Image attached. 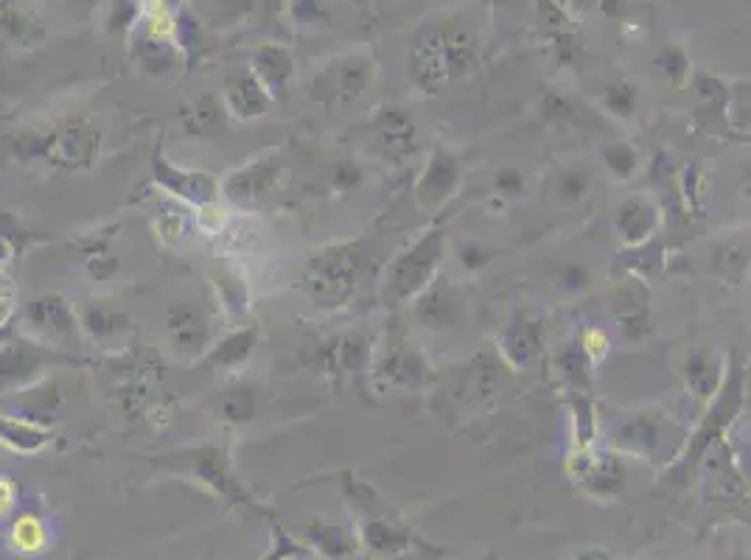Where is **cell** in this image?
Returning <instances> with one entry per match:
<instances>
[{
    "instance_id": "1",
    "label": "cell",
    "mask_w": 751,
    "mask_h": 560,
    "mask_svg": "<svg viewBox=\"0 0 751 560\" xmlns=\"http://www.w3.org/2000/svg\"><path fill=\"white\" fill-rule=\"evenodd\" d=\"M23 325L34 342L52 347V351L68 353L84 345V328L77 311L70 309L68 300L59 295H43L26 302L23 309Z\"/></svg>"
},
{
    "instance_id": "2",
    "label": "cell",
    "mask_w": 751,
    "mask_h": 560,
    "mask_svg": "<svg viewBox=\"0 0 751 560\" xmlns=\"http://www.w3.org/2000/svg\"><path fill=\"white\" fill-rule=\"evenodd\" d=\"M152 174L158 188H163L171 199H180L185 202V205L203 208L208 202L219 199V183H216L214 176L205 174V171L180 169V165H174L171 160H166L163 149L155 151Z\"/></svg>"
},
{
    "instance_id": "3",
    "label": "cell",
    "mask_w": 751,
    "mask_h": 560,
    "mask_svg": "<svg viewBox=\"0 0 751 560\" xmlns=\"http://www.w3.org/2000/svg\"><path fill=\"white\" fill-rule=\"evenodd\" d=\"M278 174V155H264V158H255L247 165H239L236 171H230V174L221 180L219 194L228 202H234V205H259V202L275 188Z\"/></svg>"
},
{
    "instance_id": "4",
    "label": "cell",
    "mask_w": 751,
    "mask_h": 560,
    "mask_svg": "<svg viewBox=\"0 0 751 560\" xmlns=\"http://www.w3.org/2000/svg\"><path fill=\"white\" fill-rule=\"evenodd\" d=\"M95 151H99V133L82 121H68L43 144L45 160L65 169H84L93 163Z\"/></svg>"
},
{
    "instance_id": "5",
    "label": "cell",
    "mask_w": 751,
    "mask_h": 560,
    "mask_svg": "<svg viewBox=\"0 0 751 560\" xmlns=\"http://www.w3.org/2000/svg\"><path fill=\"white\" fill-rule=\"evenodd\" d=\"M52 353V347L39 345L34 340L3 342L0 345V385L7 390H20V387L39 381V373H43V367H48Z\"/></svg>"
},
{
    "instance_id": "6",
    "label": "cell",
    "mask_w": 751,
    "mask_h": 560,
    "mask_svg": "<svg viewBox=\"0 0 751 560\" xmlns=\"http://www.w3.org/2000/svg\"><path fill=\"white\" fill-rule=\"evenodd\" d=\"M166 334H169L174 351L194 359L203 351H208V317L194 302H178L166 315Z\"/></svg>"
},
{
    "instance_id": "7",
    "label": "cell",
    "mask_w": 751,
    "mask_h": 560,
    "mask_svg": "<svg viewBox=\"0 0 751 560\" xmlns=\"http://www.w3.org/2000/svg\"><path fill=\"white\" fill-rule=\"evenodd\" d=\"M221 104L228 107V113L239 121H259L270 113L272 95L266 93L264 84L250 73V68L244 73L230 76L221 90Z\"/></svg>"
},
{
    "instance_id": "8",
    "label": "cell",
    "mask_w": 751,
    "mask_h": 560,
    "mask_svg": "<svg viewBox=\"0 0 751 560\" xmlns=\"http://www.w3.org/2000/svg\"><path fill=\"white\" fill-rule=\"evenodd\" d=\"M250 73L264 84L272 101H281L286 95V90H289L292 76H295V62H292L289 48L281 43L259 45L253 59H250Z\"/></svg>"
},
{
    "instance_id": "9",
    "label": "cell",
    "mask_w": 751,
    "mask_h": 560,
    "mask_svg": "<svg viewBox=\"0 0 751 560\" xmlns=\"http://www.w3.org/2000/svg\"><path fill=\"white\" fill-rule=\"evenodd\" d=\"M54 443V432L48 426L18 418L12 412H0V446L14 454H39Z\"/></svg>"
},
{
    "instance_id": "10",
    "label": "cell",
    "mask_w": 751,
    "mask_h": 560,
    "mask_svg": "<svg viewBox=\"0 0 751 560\" xmlns=\"http://www.w3.org/2000/svg\"><path fill=\"white\" fill-rule=\"evenodd\" d=\"M14 412L12 415L26 418V421L39 423V426H48V421L57 412L59 401H62V392L54 381H34L29 387H20L14 390Z\"/></svg>"
},
{
    "instance_id": "11",
    "label": "cell",
    "mask_w": 751,
    "mask_h": 560,
    "mask_svg": "<svg viewBox=\"0 0 751 560\" xmlns=\"http://www.w3.org/2000/svg\"><path fill=\"white\" fill-rule=\"evenodd\" d=\"M7 544L14 555H23V558H34V555L48 552L52 547V529L34 513H23L12 522L7 533Z\"/></svg>"
},
{
    "instance_id": "12",
    "label": "cell",
    "mask_w": 751,
    "mask_h": 560,
    "mask_svg": "<svg viewBox=\"0 0 751 560\" xmlns=\"http://www.w3.org/2000/svg\"><path fill=\"white\" fill-rule=\"evenodd\" d=\"M255 342H259V331L255 328H241L234 331L225 340L216 342L214 347H208V365L221 367V370H234V367L244 365L250 359V353L255 351Z\"/></svg>"
},
{
    "instance_id": "13",
    "label": "cell",
    "mask_w": 751,
    "mask_h": 560,
    "mask_svg": "<svg viewBox=\"0 0 751 560\" xmlns=\"http://www.w3.org/2000/svg\"><path fill=\"white\" fill-rule=\"evenodd\" d=\"M0 37L20 45L37 43V39H43V25L29 14V9L18 7L14 0H0Z\"/></svg>"
},
{
    "instance_id": "14",
    "label": "cell",
    "mask_w": 751,
    "mask_h": 560,
    "mask_svg": "<svg viewBox=\"0 0 751 560\" xmlns=\"http://www.w3.org/2000/svg\"><path fill=\"white\" fill-rule=\"evenodd\" d=\"M79 320H82L84 336H93L95 342H110L118 334H127L129 331L127 317L110 309H88Z\"/></svg>"
},
{
    "instance_id": "15",
    "label": "cell",
    "mask_w": 751,
    "mask_h": 560,
    "mask_svg": "<svg viewBox=\"0 0 751 560\" xmlns=\"http://www.w3.org/2000/svg\"><path fill=\"white\" fill-rule=\"evenodd\" d=\"M219 115H221V99H216V95H203V99H196L194 104L185 110L183 118L191 133L205 135V133L219 129Z\"/></svg>"
},
{
    "instance_id": "16",
    "label": "cell",
    "mask_w": 751,
    "mask_h": 560,
    "mask_svg": "<svg viewBox=\"0 0 751 560\" xmlns=\"http://www.w3.org/2000/svg\"><path fill=\"white\" fill-rule=\"evenodd\" d=\"M221 418L228 423H247L255 415V398L250 390H230L219 401Z\"/></svg>"
},
{
    "instance_id": "17",
    "label": "cell",
    "mask_w": 751,
    "mask_h": 560,
    "mask_svg": "<svg viewBox=\"0 0 751 560\" xmlns=\"http://www.w3.org/2000/svg\"><path fill=\"white\" fill-rule=\"evenodd\" d=\"M140 0H113V12H110V28L121 34H133L135 25L140 23Z\"/></svg>"
},
{
    "instance_id": "18",
    "label": "cell",
    "mask_w": 751,
    "mask_h": 560,
    "mask_svg": "<svg viewBox=\"0 0 751 560\" xmlns=\"http://www.w3.org/2000/svg\"><path fill=\"white\" fill-rule=\"evenodd\" d=\"M196 210H200V214H196V225H200V230H205L208 236H219V230H225V225H228L230 219V210L225 208V205H219L216 199Z\"/></svg>"
},
{
    "instance_id": "19",
    "label": "cell",
    "mask_w": 751,
    "mask_h": 560,
    "mask_svg": "<svg viewBox=\"0 0 751 560\" xmlns=\"http://www.w3.org/2000/svg\"><path fill=\"white\" fill-rule=\"evenodd\" d=\"M286 12H289L292 23L297 25H311L322 18L320 0H289V3H286Z\"/></svg>"
},
{
    "instance_id": "20",
    "label": "cell",
    "mask_w": 751,
    "mask_h": 560,
    "mask_svg": "<svg viewBox=\"0 0 751 560\" xmlns=\"http://www.w3.org/2000/svg\"><path fill=\"white\" fill-rule=\"evenodd\" d=\"M14 511H18V485L12 477L0 473V518L12 516Z\"/></svg>"
},
{
    "instance_id": "21",
    "label": "cell",
    "mask_w": 751,
    "mask_h": 560,
    "mask_svg": "<svg viewBox=\"0 0 751 560\" xmlns=\"http://www.w3.org/2000/svg\"><path fill=\"white\" fill-rule=\"evenodd\" d=\"M14 295H12V289H9L7 284H0V328L7 325L9 320L14 317Z\"/></svg>"
},
{
    "instance_id": "22",
    "label": "cell",
    "mask_w": 751,
    "mask_h": 560,
    "mask_svg": "<svg viewBox=\"0 0 751 560\" xmlns=\"http://www.w3.org/2000/svg\"><path fill=\"white\" fill-rule=\"evenodd\" d=\"M9 259H12V244L0 236V266L9 264Z\"/></svg>"
},
{
    "instance_id": "23",
    "label": "cell",
    "mask_w": 751,
    "mask_h": 560,
    "mask_svg": "<svg viewBox=\"0 0 751 560\" xmlns=\"http://www.w3.org/2000/svg\"><path fill=\"white\" fill-rule=\"evenodd\" d=\"M3 342H7V331L0 328V345H3Z\"/></svg>"
}]
</instances>
